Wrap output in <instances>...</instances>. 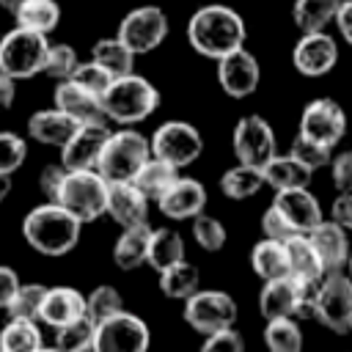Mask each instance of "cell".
I'll use <instances>...</instances> for the list:
<instances>
[{"mask_svg":"<svg viewBox=\"0 0 352 352\" xmlns=\"http://www.w3.org/2000/svg\"><path fill=\"white\" fill-rule=\"evenodd\" d=\"M245 38H248L245 19L234 8L220 6V3L201 6L187 22L190 47L195 52H201L204 58H212V60L245 47Z\"/></svg>","mask_w":352,"mask_h":352,"instance_id":"1","label":"cell"},{"mask_svg":"<svg viewBox=\"0 0 352 352\" xmlns=\"http://www.w3.org/2000/svg\"><path fill=\"white\" fill-rule=\"evenodd\" d=\"M82 223L58 201H44L22 217L25 242L41 256H66L77 248Z\"/></svg>","mask_w":352,"mask_h":352,"instance_id":"2","label":"cell"},{"mask_svg":"<svg viewBox=\"0 0 352 352\" xmlns=\"http://www.w3.org/2000/svg\"><path fill=\"white\" fill-rule=\"evenodd\" d=\"M99 99H102L104 118L121 126L140 124L160 107V91L154 88V82H148L135 72L113 77Z\"/></svg>","mask_w":352,"mask_h":352,"instance_id":"3","label":"cell"},{"mask_svg":"<svg viewBox=\"0 0 352 352\" xmlns=\"http://www.w3.org/2000/svg\"><path fill=\"white\" fill-rule=\"evenodd\" d=\"M104 198H107V182L96 168H74V170L66 168V176L55 195V201L63 209H69L82 226L104 214Z\"/></svg>","mask_w":352,"mask_h":352,"instance_id":"4","label":"cell"},{"mask_svg":"<svg viewBox=\"0 0 352 352\" xmlns=\"http://www.w3.org/2000/svg\"><path fill=\"white\" fill-rule=\"evenodd\" d=\"M148 154H151L148 138L135 132L132 126H124L107 135L96 160V170L102 173L104 182H132L135 170L146 162Z\"/></svg>","mask_w":352,"mask_h":352,"instance_id":"5","label":"cell"},{"mask_svg":"<svg viewBox=\"0 0 352 352\" xmlns=\"http://www.w3.org/2000/svg\"><path fill=\"white\" fill-rule=\"evenodd\" d=\"M47 47L50 41L44 33L14 25L8 33L0 36V72L14 80H28L33 74H41Z\"/></svg>","mask_w":352,"mask_h":352,"instance_id":"6","label":"cell"},{"mask_svg":"<svg viewBox=\"0 0 352 352\" xmlns=\"http://www.w3.org/2000/svg\"><path fill=\"white\" fill-rule=\"evenodd\" d=\"M314 319L338 336L352 330V278L349 275L327 272L316 283Z\"/></svg>","mask_w":352,"mask_h":352,"instance_id":"7","label":"cell"},{"mask_svg":"<svg viewBox=\"0 0 352 352\" xmlns=\"http://www.w3.org/2000/svg\"><path fill=\"white\" fill-rule=\"evenodd\" d=\"M314 292L316 283H300L292 275L264 280V289L258 294V311L264 319L272 316H314Z\"/></svg>","mask_w":352,"mask_h":352,"instance_id":"8","label":"cell"},{"mask_svg":"<svg viewBox=\"0 0 352 352\" xmlns=\"http://www.w3.org/2000/svg\"><path fill=\"white\" fill-rule=\"evenodd\" d=\"M151 154L168 160L176 168L192 165L204 154V138L190 121H165L148 138Z\"/></svg>","mask_w":352,"mask_h":352,"instance_id":"9","label":"cell"},{"mask_svg":"<svg viewBox=\"0 0 352 352\" xmlns=\"http://www.w3.org/2000/svg\"><path fill=\"white\" fill-rule=\"evenodd\" d=\"M184 322L201 336L214 333L220 327H231L236 322V302L228 292L195 289L184 300Z\"/></svg>","mask_w":352,"mask_h":352,"instance_id":"10","label":"cell"},{"mask_svg":"<svg viewBox=\"0 0 352 352\" xmlns=\"http://www.w3.org/2000/svg\"><path fill=\"white\" fill-rule=\"evenodd\" d=\"M151 341L148 324L129 314V311H118L102 322H96L94 330V349L96 352H143Z\"/></svg>","mask_w":352,"mask_h":352,"instance_id":"11","label":"cell"},{"mask_svg":"<svg viewBox=\"0 0 352 352\" xmlns=\"http://www.w3.org/2000/svg\"><path fill=\"white\" fill-rule=\"evenodd\" d=\"M135 55H146L157 50L168 36V14L160 6H138L118 22L116 33Z\"/></svg>","mask_w":352,"mask_h":352,"instance_id":"12","label":"cell"},{"mask_svg":"<svg viewBox=\"0 0 352 352\" xmlns=\"http://www.w3.org/2000/svg\"><path fill=\"white\" fill-rule=\"evenodd\" d=\"M344 132H346V116H344V107L336 99L319 96V99H314L302 107L297 135L336 148V143L344 138Z\"/></svg>","mask_w":352,"mask_h":352,"instance_id":"13","label":"cell"},{"mask_svg":"<svg viewBox=\"0 0 352 352\" xmlns=\"http://www.w3.org/2000/svg\"><path fill=\"white\" fill-rule=\"evenodd\" d=\"M231 148L236 154V162H248V165L261 168L278 151L275 132H272L270 121H264L261 116H242L234 126Z\"/></svg>","mask_w":352,"mask_h":352,"instance_id":"14","label":"cell"},{"mask_svg":"<svg viewBox=\"0 0 352 352\" xmlns=\"http://www.w3.org/2000/svg\"><path fill=\"white\" fill-rule=\"evenodd\" d=\"M338 60V44L324 30H305L292 52V63L302 77H324Z\"/></svg>","mask_w":352,"mask_h":352,"instance_id":"15","label":"cell"},{"mask_svg":"<svg viewBox=\"0 0 352 352\" xmlns=\"http://www.w3.org/2000/svg\"><path fill=\"white\" fill-rule=\"evenodd\" d=\"M261 80V69L253 52H248L245 47L217 58V82L220 88L234 96V99H245L258 88Z\"/></svg>","mask_w":352,"mask_h":352,"instance_id":"16","label":"cell"},{"mask_svg":"<svg viewBox=\"0 0 352 352\" xmlns=\"http://www.w3.org/2000/svg\"><path fill=\"white\" fill-rule=\"evenodd\" d=\"M107 135H110L107 121L77 124V129L60 146V162L69 170H74V168H96V160H99V151H102Z\"/></svg>","mask_w":352,"mask_h":352,"instance_id":"17","label":"cell"},{"mask_svg":"<svg viewBox=\"0 0 352 352\" xmlns=\"http://www.w3.org/2000/svg\"><path fill=\"white\" fill-rule=\"evenodd\" d=\"M157 209L168 217V220H190L198 212L206 209V187L198 179L190 176H179L160 198H157Z\"/></svg>","mask_w":352,"mask_h":352,"instance_id":"18","label":"cell"},{"mask_svg":"<svg viewBox=\"0 0 352 352\" xmlns=\"http://www.w3.org/2000/svg\"><path fill=\"white\" fill-rule=\"evenodd\" d=\"M308 242L314 245L324 272H341L346 267L349 258V239H346V228H341L336 220H319L314 228L305 231Z\"/></svg>","mask_w":352,"mask_h":352,"instance_id":"19","label":"cell"},{"mask_svg":"<svg viewBox=\"0 0 352 352\" xmlns=\"http://www.w3.org/2000/svg\"><path fill=\"white\" fill-rule=\"evenodd\" d=\"M104 214H110L121 228L148 223V198L132 182H107Z\"/></svg>","mask_w":352,"mask_h":352,"instance_id":"20","label":"cell"},{"mask_svg":"<svg viewBox=\"0 0 352 352\" xmlns=\"http://www.w3.org/2000/svg\"><path fill=\"white\" fill-rule=\"evenodd\" d=\"M272 206L286 217V223L294 231H308L322 220V206L316 195L308 187H289V190H275Z\"/></svg>","mask_w":352,"mask_h":352,"instance_id":"21","label":"cell"},{"mask_svg":"<svg viewBox=\"0 0 352 352\" xmlns=\"http://www.w3.org/2000/svg\"><path fill=\"white\" fill-rule=\"evenodd\" d=\"M55 107L63 110L69 118H74L77 124H91V121H107L104 110H102V99L99 94L77 85L74 80H58L55 88Z\"/></svg>","mask_w":352,"mask_h":352,"instance_id":"22","label":"cell"},{"mask_svg":"<svg viewBox=\"0 0 352 352\" xmlns=\"http://www.w3.org/2000/svg\"><path fill=\"white\" fill-rule=\"evenodd\" d=\"M85 314V294L72 286H47L41 305H38V322L50 327H60L77 316Z\"/></svg>","mask_w":352,"mask_h":352,"instance_id":"23","label":"cell"},{"mask_svg":"<svg viewBox=\"0 0 352 352\" xmlns=\"http://www.w3.org/2000/svg\"><path fill=\"white\" fill-rule=\"evenodd\" d=\"M286 248V258H289V275L300 283H319L327 272L314 250V245L308 242V236L302 231H294L283 239Z\"/></svg>","mask_w":352,"mask_h":352,"instance_id":"24","label":"cell"},{"mask_svg":"<svg viewBox=\"0 0 352 352\" xmlns=\"http://www.w3.org/2000/svg\"><path fill=\"white\" fill-rule=\"evenodd\" d=\"M77 129V121L69 118L63 110L50 107V110H38L28 118V135L41 143V146H63L69 140V135Z\"/></svg>","mask_w":352,"mask_h":352,"instance_id":"25","label":"cell"},{"mask_svg":"<svg viewBox=\"0 0 352 352\" xmlns=\"http://www.w3.org/2000/svg\"><path fill=\"white\" fill-rule=\"evenodd\" d=\"M148 234L151 226L148 223H135V226H124L116 245H113V261L118 270L129 272L146 264V253H148Z\"/></svg>","mask_w":352,"mask_h":352,"instance_id":"26","label":"cell"},{"mask_svg":"<svg viewBox=\"0 0 352 352\" xmlns=\"http://www.w3.org/2000/svg\"><path fill=\"white\" fill-rule=\"evenodd\" d=\"M264 184H270L272 190H289V187H308L311 184V173L302 162H297L292 154H272L264 165Z\"/></svg>","mask_w":352,"mask_h":352,"instance_id":"27","label":"cell"},{"mask_svg":"<svg viewBox=\"0 0 352 352\" xmlns=\"http://www.w3.org/2000/svg\"><path fill=\"white\" fill-rule=\"evenodd\" d=\"M176 179H179V168H176V165H170V162L162 160V157L148 154L146 162L135 170L132 184H135L148 201H157V198H160Z\"/></svg>","mask_w":352,"mask_h":352,"instance_id":"28","label":"cell"},{"mask_svg":"<svg viewBox=\"0 0 352 352\" xmlns=\"http://www.w3.org/2000/svg\"><path fill=\"white\" fill-rule=\"evenodd\" d=\"M44 346L38 319H22L8 316V322L0 330V349L3 352H38Z\"/></svg>","mask_w":352,"mask_h":352,"instance_id":"29","label":"cell"},{"mask_svg":"<svg viewBox=\"0 0 352 352\" xmlns=\"http://www.w3.org/2000/svg\"><path fill=\"white\" fill-rule=\"evenodd\" d=\"M261 187H264V173H261L258 165L236 162V165H231V168L220 176V190H223V195L231 198V201L253 198Z\"/></svg>","mask_w":352,"mask_h":352,"instance_id":"30","label":"cell"},{"mask_svg":"<svg viewBox=\"0 0 352 352\" xmlns=\"http://www.w3.org/2000/svg\"><path fill=\"white\" fill-rule=\"evenodd\" d=\"M250 264H253V272L261 280H272V278L289 275V258H286L283 239L264 236L261 242H256V248L250 250Z\"/></svg>","mask_w":352,"mask_h":352,"instance_id":"31","label":"cell"},{"mask_svg":"<svg viewBox=\"0 0 352 352\" xmlns=\"http://www.w3.org/2000/svg\"><path fill=\"white\" fill-rule=\"evenodd\" d=\"M195 289H201V272L187 258L173 261L170 267L160 270V292L170 300H187Z\"/></svg>","mask_w":352,"mask_h":352,"instance_id":"32","label":"cell"},{"mask_svg":"<svg viewBox=\"0 0 352 352\" xmlns=\"http://www.w3.org/2000/svg\"><path fill=\"white\" fill-rule=\"evenodd\" d=\"M14 19L22 28L50 36L60 22V6L55 0H25L14 8Z\"/></svg>","mask_w":352,"mask_h":352,"instance_id":"33","label":"cell"},{"mask_svg":"<svg viewBox=\"0 0 352 352\" xmlns=\"http://www.w3.org/2000/svg\"><path fill=\"white\" fill-rule=\"evenodd\" d=\"M91 58L104 66L113 77H121V74H129L135 69V52L118 38V36H104L99 38L94 47H91Z\"/></svg>","mask_w":352,"mask_h":352,"instance_id":"34","label":"cell"},{"mask_svg":"<svg viewBox=\"0 0 352 352\" xmlns=\"http://www.w3.org/2000/svg\"><path fill=\"white\" fill-rule=\"evenodd\" d=\"M184 258V242L182 234L173 228H151L148 234V253H146V264L154 267L157 272L170 267L173 261Z\"/></svg>","mask_w":352,"mask_h":352,"instance_id":"35","label":"cell"},{"mask_svg":"<svg viewBox=\"0 0 352 352\" xmlns=\"http://www.w3.org/2000/svg\"><path fill=\"white\" fill-rule=\"evenodd\" d=\"M338 6H341V0H294L292 16H294V25L300 28V33L324 30L336 19Z\"/></svg>","mask_w":352,"mask_h":352,"instance_id":"36","label":"cell"},{"mask_svg":"<svg viewBox=\"0 0 352 352\" xmlns=\"http://www.w3.org/2000/svg\"><path fill=\"white\" fill-rule=\"evenodd\" d=\"M94 319L88 314L55 327V346L60 352H85V349H94Z\"/></svg>","mask_w":352,"mask_h":352,"instance_id":"37","label":"cell"},{"mask_svg":"<svg viewBox=\"0 0 352 352\" xmlns=\"http://www.w3.org/2000/svg\"><path fill=\"white\" fill-rule=\"evenodd\" d=\"M264 344L272 352H300L302 349V330L294 316H272L264 327Z\"/></svg>","mask_w":352,"mask_h":352,"instance_id":"38","label":"cell"},{"mask_svg":"<svg viewBox=\"0 0 352 352\" xmlns=\"http://www.w3.org/2000/svg\"><path fill=\"white\" fill-rule=\"evenodd\" d=\"M47 286L44 283H19L14 297L6 302V314L8 316H22V319H38V305L44 297Z\"/></svg>","mask_w":352,"mask_h":352,"instance_id":"39","label":"cell"},{"mask_svg":"<svg viewBox=\"0 0 352 352\" xmlns=\"http://www.w3.org/2000/svg\"><path fill=\"white\" fill-rule=\"evenodd\" d=\"M121 308H124V297L110 283H102L91 294H85V314L94 319V324L107 319V316H113V314H118Z\"/></svg>","mask_w":352,"mask_h":352,"instance_id":"40","label":"cell"},{"mask_svg":"<svg viewBox=\"0 0 352 352\" xmlns=\"http://www.w3.org/2000/svg\"><path fill=\"white\" fill-rule=\"evenodd\" d=\"M192 220V236H195V242H198V248H204V250H209V253H217L223 245H226V226L217 220V217H212V214H204V212H198L195 217H190Z\"/></svg>","mask_w":352,"mask_h":352,"instance_id":"41","label":"cell"},{"mask_svg":"<svg viewBox=\"0 0 352 352\" xmlns=\"http://www.w3.org/2000/svg\"><path fill=\"white\" fill-rule=\"evenodd\" d=\"M77 50L72 44H50L47 47V55H44V66H41V74L52 77V80H66L74 66H77Z\"/></svg>","mask_w":352,"mask_h":352,"instance_id":"42","label":"cell"},{"mask_svg":"<svg viewBox=\"0 0 352 352\" xmlns=\"http://www.w3.org/2000/svg\"><path fill=\"white\" fill-rule=\"evenodd\" d=\"M28 160V143L16 132L0 129V173H16Z\"/></svg>","mask_w":352,"mask_h":352,"instance_id":"43","label":"cell"},{"mask_svg":"<svg viewBox=\"0 0 352 352\" xmlns=\"http://www.w3.org/2000/svg\"><path fill=\"white\" fill-rule=\"evenodd\" d=\"M330 146H322V143H316V140H308V138H302V135H297L294 140H292V148H289V154L297 160V162H302L308 170H319V168H324L327 162H330Z\"/></svg>","mask_w":352,"mask_h":352,"instance_id":"44","label":"cell"},{"mask_svg":"<svg viewBox=\"0 0 352 352\" xmlns=\"http://www.w3.org/2000/svg\"><path fill=\"white\" fill-rule=\"evenodd\" d=\"M69 80H74L77 85H82V88H88V91H94V94L102 96V91L110 85L113 74L91 58V60H77V66H74V72L69 74Z\"/></svg>","mask_w":352,"mask_h":352,"instance_id":"45","label":"cell"},{"mask_svg":"<svg viewBox=\"0 0 352 352\" xmlns=\"http://www.w3.org/2000/svg\"><path fill=\"white\" fill-rule=\"evenodd\" d=\"M242 349H245V341L234 330V324L206 333V338H204V352H242Z\"/></svg>","mask_w":352,"mask_h":352,"instance_id":"46","label":"cell"},{"mask_svg":"<svg viewBox=\"0 0 352 352\" xmlns=\"http://www.w3.org/2000/svg\"><path fill=\"white\" fill-rule=\"evenodd\" d=\"M330 176H333V187L338 192H346L352 190V148L349 151H341L336 157H330Z\"/></svg>","mask_w":352,"mask_h":352,"instance_id":"47","label":"cell"},{"mask_svg":"<svg viewBox=\"0 0 352 352\" xmlns=\"http://www.w3.org/2000/svg\"><path fill=\"white\" fill-rule=\"evenodd\" d=\"M63 176H66V165L63 162H50V165L41 168V173H38V190L44 192L47 201H55Z\"/></svg>","mask_w":352,"mask_h":352,"instance_id":"48","label":"cell"},{"mask_svg":"<svg viewBox=\"0 0 352 352\" xmlns=\"http://www.w3.org/2000/svg\"><path fill=\"white\" fill-rule=\"evenodd\" d=\"M261 231H264V236H270V239H286L289 234H294V228L286 223V217L270 204L267 209H264V214H261Z\"/></svg>","mask_w":352,"mask_h":352,"instance_id":"49","label":"cell"},{"mask_svg":"<svg viewBox=\"0 0 352 352\" xmlns=\"http://www.w3.org/2000/svg\"><path fill=\"white\" fill-rule=\"evenodd\" d=\"M330 217H333L341 228L352 231V190L338 192V198H336L333 206H330Z\"/></svg>","mask_w":352,"mask_h":352,"instance_id":"50","label":"cell"},{"mask_svg":"<svg viewBox=\"0 0 352 352\" xmlns=\"http://www.w3.org/2000/svg\"><path fill=\"white\" fill-rule=\"evenodd\" d=\"M19 283H22V280H19V272H16L14 267L0 264V311H3L6 302L14 297V292H16Z\"/></svg>","mask_w":352,"mask_h":352,"instance_id":"51","label":"cell"},{"mask_svg":"<svg viewBox=\"0 0 352 352\" xmlns=\"http://www.w3.org/2000/svg\"><path fill=\"white\" fill-rule=\"evenodd\" d=\"M344 36L346 44H352V0H341L338 11H336V19H333Z\"/></svg>","mask_w":352,"mask_h":352,"instance_id":"52","label":"cell"},{"mask_svg":"<svg viewBox=\"0 0 352 352\" xmlns=\"http://www.w3.org/2000/svg\"><path fill=\"white\" fill-rule=\"evenodd\" d=\"M14 99H16V80L0 72V113L8 110L14 104Z\"/></svg>","mask_w":352,"mask_h":352,"instance_id":"53","label":"cell"},{"mask_svg":"<svg viewBox=\"0 0 352 352\" xmlns=\"http://www.w3.org/2000/svg\"><path fill=\"white\" fill-rule=\"evenodd\" d=\"M11 192V173H0V204L8 198Z\"/></svg>","mask_w":352,"mask_h":352,"instance_id":"54","label":"cell"},{"mask_svg":"<svg viewBox=\"0 0 352 352\" xmlns=\"http://www.w3.org/2000/svg\"><path fill=\"white\" fill-rule=\"evenodd\" d=\"M19 3H25V0H0V8L8 11V14H14V8H16Z\"/></svg>","mask_w":352,"mask_h":352,"instance_id":"55","label":"cell"},{"mask_svg":"<svg viewBox=\"0 0 352 352\" xmlns=\"http://www.w3.org/2000/svg\"><path fill=\"white\" fill-rule=\"evenodd\" d=\"M346 270H349V278H352V250H349V258H346Z\"/></svg>","mask_w":352,"mask_h":352,"instance_id":"56","label":"cell"}]
</instances>
